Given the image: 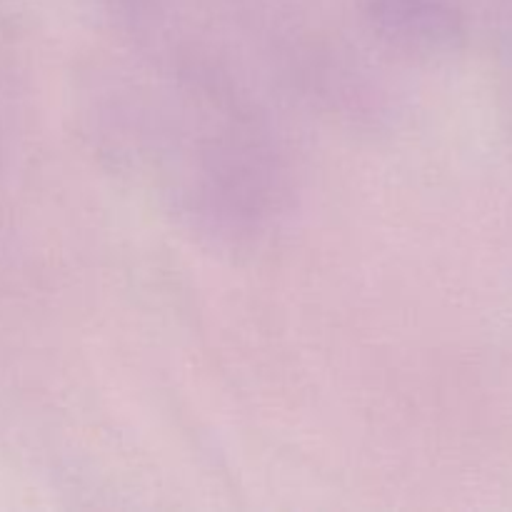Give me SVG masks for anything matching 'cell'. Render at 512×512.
Listing matches in <instances>:
<instances>
[]
</instances>
